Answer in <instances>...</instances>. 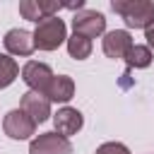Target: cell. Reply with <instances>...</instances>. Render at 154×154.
Segmentation results:
<instances>
[{"label": "cell", "mask_w": 154, "mask_h": 154, "mask_svg": "<svg viewBox=\"0 0 154 154\" xmlns=\"http://www.w3.org/2000/svg\"><path fill=\"white\" fill-rule=\"evenodd\" d=\"M43 96H46L51 103H53V101H55V103H67V101L75 96V82H72V77H67V75L53 77Z\"/></svg>", "instance_id": "cell-12"}, {"label": "cell", "mask_w": 154, "mask_h": 154, "mask_svg": "<svg viewBox=\"0 0 154 154\" xmlns=\"http://www.w3.org/2000/svg\"><path fill=\"white\" fill-rule=\"evenodd\" d=\"M72 29L79 36H87L89 41L106 34V17L96 10H79L72 17Z\"/></svg>", "instance_id": "cell-3"}, {"label": "cell", "mask_w": 154, "mask_h": 154, "mask_svg": "<svg viewBox=\"0 0 154 154\" xmlns=\"http://www.w3.org/2000/svg\"><path fill=\"white\" fill-rule=\"evenodd\" d=\"M53 70L51 65L46 63H38V60H29L24 67H22V79L24 84L29 87V91H38V94H46L51 79H53Z\"/></svg>", "instance_id": "cell-4"}, {"label": "cell", "mask_w": 154, "mask_h": 154, "mask_svg": "<svg viewBox=\"0 0 154 154\" xmlns=\"http://www.w3.org/2000/svg\"><path fill=\"white\" fill-rule=\"evenodd\" d=\"M53 125H55V132L63 135V137H72L82 130L84 125V116L72 108V106H63L58 108V113H53Z\"/></svg>", "instance_id": "cell-10"}, {"label": "cell", "mask_w": 154, "mask_h": 154, "mask_svg": "<svg viewBox=\"0 0 154 154\" xmlns=\"http://www.w3.org/2000/svg\"><path fill=\"white\" fill-rule=\"evenodd\" d=\"M94 154H130V149L123 142H103L101 147H96Z\"/></svg>", "instance_id": "cell-16"}, {"label": "cell", "mask_w": 154, "mask_h": 154, "mask_svg": "<svg viewBox=\"0 0 154 154\" xmlns=\"http://www.w3.org/2000/svg\"><path fill=\"white\" fill-rule=\"evenodd\" d=\"M31 34H34V46L38 51H55L60 43L67 41V26L58 14L38 22Z\"/></svg>", "instance_id": "cell-2"}, {"label": "cell", "mask_w": 154, "mask_h": 154, "mask_svg": "<svg viewBox=\"0 0 154 154\" xmlns=\"http://www.w3.org/2000/svg\"><path fill=\"white\" fill-rule=\"evenodd\" d=\"M63 5L55 2V0H22L19 2V14L29 22H43L48 17H55V12L60 10Z\"/></svg>", "instance_id": "cell-11"}, {"label": "cell", "mask_w": 154, "mask_h": 154, "mask_svg": "<svg viewBox=\"0 0 154 154\" xmlns=\"http://www.w3.org/2000/svg\"><path fill=\"white\" fill-rule=\"evenodd\" d=\"M2 43H5L7 55L26 58V55H31V53L36 51V46H34V34L26 31V29H10V31L5 34Z\"/></svg>", "instance_id": "cell-9"}, {"label": "cell", "mask_w": 154, "mask_h": 154, "mask_svg": "<svg viewBox=\"0 0 154 154\" xmlns=\"http://www.w3.org/2000/svg\"><path fill=\"white\" fill-rule=\"evenodd\" d=\"M29 154H72V142L58 132H41L31 140Z\"/></svg>", "instance_id": "cell-6"}, {"label": "cell", "mask_w": 154, "mask_h": 154, "mask_svg": "<svg viewBox=\"0 0 154 154\" xmlns=\"http://www.w3.org/2000/svg\"><path fill=\"white\" fill-rule=\"evenodd\" d=\"M103 53L106 58H113V60H125L128 51L132 48V36L128 29H113V31H106L103 34Z\"/></svg>", "instance_id": "cell-7"}, {"label": "cell", "mask_w": 154, "mask_h": 154, "mask_svg": "<svg viewBox=\"0 0 154 154\" xmlns=\"http://www.w3.org/2000/svg\"><path fill=\"white\" fill-rule=\"evenodd\" d=\"M19 108L38 125V123H43V120H48L53 113H51V101L43 96V94H38V91H26V94H22V99H19Z\"/></svg>", "instance_id": "cell-8"}, {"label": "cell", "mask_w": 154, "mask_h": 154, "mask_svg": "<svg viewBox=\"0 0 154 154\" xmlns=\"http://www.w3.org/2000/svg\"><path fill=\"white\" fill-rule=\"evenodd\" d=\"M2 130L10 140H29L36 132V123L22 108H14L2 118Z\"/></svg>", "instance_id": "cell-5"}, {"label": "cell", "mask_w": 154, "mask_h": 154, "mask_svg": "<svg viewBox=\"0 0 154 154\" xmlns=\"http://www.w3.org/2000/svg\"><path fill=\"white\" fill-rule=\"evenodd\" d=\"M144 38H147V46H149V48H154V24L144 29Z\"/></svg>", "instance_id": "cell-17"}, {"label": "cell", "mask_w": 154, "mask_h": 154, "mask_svg": "<svg viewBox=\"0 0 154 154\" xmlns=\"http://www.w3.org/2000/svg\"><path fill=\"white\" fill-rule=\"evenodd\" d=\"M125 65H128V70H144V67H149L152 65V48L132 43V48L125 55Z\"/></svg>", "instance_id": "cell-13"}, {"label": "cell", "mask_w": 154, "mask_h": 154, "mask_svg": "<svg viewBox=\"0 0 154 154\" xmlns=\"http://www.w3.org/2000/svg\"><path fill=\"white\" fill-rule=\"evenodd\" d=\"M19 77V65L12 55L7 53H0V89L10 87L14 79Z\"/></svg>", "instance_id": "cell-15"}, {"label": "cell", "mask_w": 154, "mask_h": 154, "mask_svg": "<svg viewBox=\"0 0 154 154\" xmlns=\"http://www.w3.org/2000/svg\"><path fill=\"white\" fill-rule=\"evenodd\" d=\"M113 12H118L128 29H147L154 24V2L149 0H113Z\"/></svg>", "instance_id": "cell-1"}, {"label": "cell", "mask_w": 154, "mask_h": 154, "mask_svg": "<svg viewBox=\"0 0 154 154\" xmlns=\"http://www.w3.org/2000/svg\"><path fill=\"white\" fill-rule=\"evenodd\" d=\"M67 53H70V58H75V60H87L89 55H91V41L87 38V36H79V34H72V36H67Z\"/></svg>", "instance_id": "cell-14"}]
</instances>
